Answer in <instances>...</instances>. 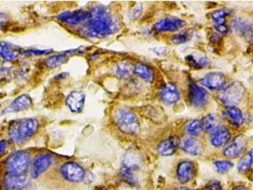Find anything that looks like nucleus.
Wrapping results in <instances>:
<instances>
[{
  "label": "nucleus",
  "mask_w": 253,
  "mask_h": 190,
  "mask_svg": "<svg viewBox=\"0 0 253 190\" xmlns=\"http://www.w3.org/2000/svg\"><path fill=\"white\" fill-rule=\"evenodd\" d=\"M200 82L209 90L219 91L223 90L226 86V76L222 72L211 71L201 78Z\"/></svg>",
  "instance_id": "9d476101"
},
{
  "label": "nucleus",
  "mask_w": 253,
  "mask_h": 190,
  "mask_svg": "<svg viewBox=\"0 0 253 190\" xmlns=\"http://www.w3.org/2000/svg\"><path fill=\"white\" fill-rule=\"evenodd\" d=\"M39 129V122L35 118L15 120L10 124L9 137L11 141L21 144L32 138Z\"/></svg>",
  "instance_id": "f03ea898"
},
{
  "label": "nucleus",
  "mask_w": 253,
  "mask_h": 190,
  "mask_svg": "<svg viewBox=\"0 0 253 190\" xmlns=\"http://www.w3.org/2000/svg\"><path fill=\"white\" fill-rule=\"evenodd\" d=\"M0 96H1V95H0Z\"/></svg>",
  "instance_id": "79ce46f5"
},
{
  "label": "nucleus",
  "mask_w": 253,
  "mask_h": 190,
  "mask_svg": "<svg viewBox=\"0 0 253 190\" xmlns=\"http://www.w3.org/2000/svg\"><path fill=\"white\" fill-rule=\"evenodd\" d=\"M8 145H9V143H8V142H7L6 140L0 141V157L5 153V151H6L7 147H8Z\"/></svg>",
  "instance_id": "58836bf2"
},
{
  "label": "nucleus",
  "mask_w": 253,
  "mask_h": 190,
  "mask_svg": "<svg viewBox=\"0 0 253 190\" xmlns=\"http://www.w3.org/2000/svg\"><path fill=\"white\" fill-rule=\"evenodd\" d=\"M52 52V49H28L24 51L26 55H44Z\"/></svg>",
  "instance_id": "f704fd0d"
},
{
  "label": "nucleus",
  "mask_w": 253,
  "mask_h": 190,
  "mask_svg": "<svg viewBox=\"0 0 253 190\" xmlns=\"http://www.w3.org/2000/svg\"><path fill=\"white\" fill-rule=\"evenodd\" d=\"M200 122H201L202 131H206V132H212L221 126L220 119L215 114H209L202 119Z\"/></svg>",
  "instance_id": "c85d7f7f"
},
{
  "label": "nucleus",
  "mask_w": 253,
  "mask_h": 190,
  "mask_svg": "<svg viewBox=\"0 0 253 190\" xmlns=\"http://www.w3.org/2000/svg\"><path fill=\"white\" fill-rule=\"evenodd\" d=\"M89 12L84 10H76V11H67L62 12L58 15V19L69 24L71 26L78 25L84 22L88 18Z\"/></svg>",
  "instance_id": "ddd939ff"
},
{
  "label": "nucleus",
  "mask_w": 253,
  "mask_h": 190,
  "mask_svg": "<svg viewBox=\"0 0 253 190\" xmlns=\"http://www.w3.org/2000/svg\"><path fill=\"white\" fill-rule=\"evenodd\" d=\"M232 27L239 36H245V37L249 36L250 38H252L253 26L250 21L245 20L243 18H239V19L237 18L233 21Z\"/></svg>",
  "instance_id": "393cba45"
},
{
  "label": "nucleus",
  "mask_w": 253,
  "mask_h": 190,
  "mask_svg": "<svg viewBox=\"0 0 253 190\" xmlns=\"http://www.w3.org/2000/svg\"><path fill=\"white\" fill-rule=\"evenodd\" d=\"M246 90L240 82H232L224 88L219 95V99L227 107H235L244 99Z\"/></svg>",
  "instance_id": "39448f33"
},
{
  "label": "nucleus",
  "mask_w": 253,
  "mask_h": 190,
  "mask_svg": "<svg viewBox=\"0 0 253 190\" xmlns=\"http://www.w3.org/2000/svg\"><path fill=\"white\" fill-rule=\"evenodd\" d=\"M29 184V179L21 174L8 173L3 180V185L8 190H21L25 189Z\"/></svg>",
  "instance_id": "2eb2a0df"
},
{
  "label": "nucleus",
  "mask_w": 253,
  "mask_h": 190,
  "mask_svg": "<svg viewBox=\"0 0 253 190\" xmlns=\"http://www.w3.org/2000/svg\"><path fill=\"white\" fill-rule=\"evenodd\" d=\"M142 166V158L135 150H128L124 156L121 175L124 181L131 186L138 184V172Z\"/></svg>",
  "instance_id": "7ed1b4c3"
},
{
  "label": "nucleus",
  "mask_w": 253,
  "mask_h": 190,
  "mask_svg": "<svg viewBox=\"0 0 253 190\" xmlns=\"http://www.w3.org/2000/svg\"><path fill=\"white\" fill-rule=\"evenodd\" d=\"M31 165V156L26 151H15L8 157L5 166L9 173L21 175L28 170Z\"/></svg>",
  "instance_id": "423d86ee"
},
{
  "label": "nucleus",
  "mask_w": 253,
  "mask_h": 190,
  "mask_svg": "<svg viewBox=\"0 0 253 190\" xmlns=\"http://www.w3.org/2000/svg\"><path fill=\"white\" fill-rule=\"evenodd\" d=\"M213 166L218 173L223 174V173H227L229 170H230L233 167V164L230 161L219 160L213 163Z\"/></svg>",
  "instance_id": "72a5a7b5"
},
{
  "label": "nucleus",
  "mask_w": 253,
  "mask_h": 190,
  "mask_svg": "<svg viewBox=\"0 0 253 190\" xmlns=\"http://www.w3.org/2000/svg\"><path fill=\"white\" fill-rule=\"evenodd\" d=\"M181 149L188 154L198 156L202 152V144L194 137H184L179 142Z\"/></svg>",
  "instance_id": "4be33fe9"
},
{
  "label": "nucleus",
  "mask_w": 253,
  "mask_h": 190,
  "mask_svg": "<svg viewBox=\"0 0 253 190\" xmlns=\"http://www.w3.org/2000/svg\"><path fill=\"white\" fill-rule=\"evenodd\" d=\"M62 177L70 183H79L85 177V170L84 167L75 162H67L60 167Z\"/></svg>",
  "instance_id": "0eeeda50"
},
{
  "label": "nucleus",
  "mask_w": 253,
  "mask_h": 190,
  "mask_svg": "<svg viewBox=\"0 0 253 190\" xmlns=\"http://www.w3.org/2000/svg\"><path fill=\"white\" fill-rule=\"evenodd\" d=\"M248 145V139L244 135L236 136L232 139L231 142L228 143V145L224 148L223 154L229 159H234L241 156Z\"/></svg>",
  "instance_id": "1a4fd4ad"
},
{
  "label": "nucleus",
  "mask_w": 253,
  "mask_h": 190,
  "mask_svg": "<svg viewBox=\"0 0 253 190\" xmlns=\"http://www.w3.org/2000/svg\"><path fill=\"white\" fill-rule=\"evenodd\" d=\"M133 72L139 77L142 80L146 81V82H152L154 79V71L150 68L149 66H147L146 64L143 63H137L134 66V70Z\"/></svg>",
  "instance_id": "a878e982"
},
{
  "label": "nucleus",
  "mask_w": 253,
  "mask_h": 190,
  "mask_svg": "<svg viewBox=\"0 0 253 190\" xmlns=\"http://www.w3.org/2000/svg\"><path fill=\"white\" fill-rule=\"evenodd\" d=\"M252 166H253V150L251 149L249 151V153L240 160L237 168H238L239 172L246 173L252 168Z\"/></svg>",
  "instance_id": "2f4dec72"
},
{
  "label": "nucleus",
  "mask_w": 253,
  "mask_h": 190,
  "mask_svg": "<svg viewBox=\"0 0 253 190\" xmlns=\"http://www.w3.org/2000/svg\"><path fill=\"white\" fill-rule=\"evenodd\" d=\"M88 12V18L81 28L83 36L90 38H104L112 36L119 30V24L106 7L97 5Z\"/></svg>",
  "instance_id": "f257e3e1"
},
{
  "label": "nucleus",
  "mask_w": 253,
  "mask_h": 190,
  "mask_svg": "<svg viewBox=\"0 0 253 190\" xmlns=\"http://www.w3.org/2000/svg\"><path fill=\"white\" fill-rule=\"evenodd\" d=\"M226 117L234 127H240L244 123L243 113L237 107H227Z\"/></svg>",
  "instance_id": "bb28decb"
},
{
  "label": "nucleus",
  "mask_w": 253,
  "mask_h": 190,
  "mask_svg": "<svg viewBox=\"0 0 253 190\" xmlns=\"http://www.w3.org/2000/svg\"><path fill=\"white\" fill-rule=\"evenodd\" d=\"M141 10H142V7H141V5L139 6H137L134 10H132V12L130 13V17L131 18H137L138 15L140 14V12H141Z\"/></svg>",
  "instance_id": "e433bc0d"
},
{
  "label": "nucleus",
  "mask_w": 253,
  "mask_h": 190,
  "mask_svg": "<svg viewBox=\"0 0 253 190\" xmlns=\"http://www.w3.org/2000/svg\"><path fill=\"white\" fill-rule=\"evenodd\" d=\"M160 97L166 105H173L180 99V93L174 84L169 83L161 89Z\"/></svg>",
  "instance_id": "dca6fc26"
},
{
  "label": "nucleus",
  "mask_w": 253,
  "mask_h": 190,
  "mask_svg": "<svg viewBox=\"0 0 253 190\" xmlns=\"http://www.w3.org/2000/svg\"><path fill=\"white\" fill-rule=\"evenodd\" d=\"M193 36L192 31H183L181 33H178L177 35H174L172 37V41L174 44H184L189 40H191Z\"/></svg>",
  "instance_id": "473e14b6"
},
{
  "label": "nucleus",
  "mask_w": 253,
  "mask_h": 190,
  "mask_svg": "<svg viewBox=\"0 0 253 190\" xmlns=\"http://www.w3.org/2000/svg\"><path fill=\"white\" fill-rule=\"evenodd\" d=\"M8 22H9V16L4 12H0V27L6 25Z\"/></svg>",
  "instance_id": "4c0bfd02"
},
{
  "label": "nucleus",
  "mask_w": 253,
  "mask_h": 190,
  "mask_svg": "<svg viewBox=\"0 0 253 190\" xmlns=\"http://www.w3.org/2000/svg\"><path fill=\"white\" fill-rule=\"evenodd\" d=\"M33 100L28 95H19L17 98H15L12 103L3 109L2 114L6 113H12V112H19L23 111L25 109H28L32 107Z\"/></svg>",
  "instance_id": "4468645a"
},
{
  "label": "nucleus",
  "mask_w": 253,
  "mask_h": 190,
  "mask_svg": "<svg viewBox=\"0 0 253 190\" xmlns=\"http://www.w3.org/2000/svg\"><path fill=\"white\" fill-rule=\"evenodd\" d=\"M186 60L190 66H192L196 69L204 68L209 64L208 57L204 55H188V56H186Z\"/></svg>",
  "instance_id": "7c9ffc66"
},
{
  "label": "nucleus",
  "mask_w": 253,
  "mask_h": 190,
  "mask_svg": "<svg viewBox=\"0 0 253 190\" xmlns=\"http://www.w3.org/2000/svg\"><path fill=\"white\" fill-rule=\"evenodd\" d=\"M175 190H188V189H176Z\"/></svg>",
  "instance_id": "a19ab883"
},
{
  "label": "nucleus",
  "mask_w": 253,
  "mask_h": 190,
  "mask_svg": "<svg viewBox=\"0 0 253 190\" xmlns=\"http://www.w3.org/2000/svg\"><path fill=\"white\" fill-rule=\"evenodd\" d=\"M230 139V131L224 126H220L216 130L211 132L210 140L214 147L224 146L226 143L229 142Z\"/></svg>",
  "instance_id": "412c9836"
},
{
  "label": "nucleus",
  "mask_w": 253,
  "mask_h": 190,
  "mask_svg": "<svg viewBox=\"0 0 253 190\" xmlns=\"http://www.w3.org/2000/svg\"><path fill=\"white\" fill-rule=\"evenodd\" d=\"M230 14V11L226 9H219L211 13V19L214 28L220 34L225 35L230 32L229 26L227 25V16Z\"/></svg>",
  "instance_id": "f3484780"
},
{
  "label": "nucleus",
  "mask_w": 253,
  "mask_h": 190,
  "mask_svg": "<svg viewBox=\"0 0 253 190\" xmlns=\"http://www.w3.org/2000/svg\"><path fill=\"white\" fill-rule=\"evenodd\" d=\"M134 67L132 66V64L128 61H122L117 63L114 67V72L116 75L121 78V79H126L128 78L131 73L133 72Z\"/></svg>",
  "instance_id": "cd10ccee"
},
{
  "label": "nucleus",
  "mask_w": 253,
  "mask_h": 190,
  "mask_svg": "<svg viewBox=\"0 0 253 190\" xmlns=\"http://www.w3.org/2000/svg\"><path fill=\"white\" fill-rule=\"evenodd\" d=\"M51 164H52V157L50 155H38L34 161L33 169H32V177L34 179L38 178L49 166H51Z\"/></svg>",
  "instance_id": "6ab92c4d"
},
{
  "label": "nucleus",
  "mask_w": 253,
  "mask_h": 190,
  "mask_svg": "<svg viewBox=\"0 0 253 190\" xmlns=\"http://www.w3.org/2000/svg\"><path fill=\"white\" fill-rule=\"evenodd\" d=\"M188 98L192 106L202 107L207 104L210 95L204 88L198 86L195 82H191L189 85Z\"/></svg>",
  "instance_id": "6e6552de"
},
{
  "label": "nucleus",
  "mask_w": 253,
  "mask_h": 190,
  "mask_svg": "<svg viewBox=\"0 0 253 190\" xmlns=\"http://www.w3.org/2000/svg\"><path fill=\"white\" fill-rule=\"evenodd\" d=\"M185 26V21L177 17H167L163 18L154 25V29L157 32H176L181 30Z\"/></svg>",
  "instance_id": "f8f14e48"
},
{
  "label": "nucleus",
  "mask_w": 253,
  "mask_h": 190,
  "mask_svg": "<svg viewBox=\"0 0 253 190\" xmlns=\"http://www.w3.org/2000/svg\"><path fill=\"white\" fill-rule=\"evenodd\" d=\"M205 190H222V187L217 181H211L206 185Z\"/></svg>",
  "instance_id": "c9c22d12"
},
{
  "label": "nucleus",
  "mask_w": 253,
  "mask_h": 190,
  "mask_svg": "<svg viewBox=\"0 0 253 190\" xmlns=\"http://www.w3.org/2000/svg\"><path fill=\"white\" fill-rule=\"evenodd\" d=\"M177 148V142L173 137L167 138L160 142L158 145V151L161 156H171Z\"/></svg>",
  "instance_id": "b1692460"
},
{
  "label": "nucleus",
  "mask_w": 253,
  "mask_h": 190,
  "mask_svg": "<svg viewBox=\"0 0 253 190\" xmlns=\"http://www.w3.org/2000/svg\"><path fill=\"white\" fill-rule=\"evenodd\" d=\"M196 175V166L192 161H182L176 168V177L180 184H188Z\"/></svg>",
  "instance_id": "9b49d317"
},
{
  "label": "nucleus",
  "mask_w": 253,
  "mask_h": 190,
  "mask_svg": "<svg viewBox=\"0 0 253 190\" xmlns=\"http://www.w3.org/2000/svg\"><path fill=\"white\" fill-rule=\"evenodd\" d=\"M82 53L79 48L77 49H73V50H69V51H65V52H60L55 55L49 56L46 59H45L44 63L48 69H55L60 67L61 65L65 64L68 60H69L70 55L72 54H79Z\"/></svg>",
  "instance_id": "aec40b11"
},
{
  "label": "nucleus",
  "mask_w": 253,
  "mask_h": 190,
  "mask_svg": "<svg viewBox=\"0 0 253 190\" xmlns=\"http://www.w3.org/2000/svg\"><path fill=\"white\" fill-rule=\"evenodd\" d=\"M185 131L187 134L190 135V137H197L201 134L202 127L201 122L199 120H191L189 121L185 126Z\"/></svg>",
  "instance_id": "c756f323"
},
{
  "label": "nucleus",
  "mask_w": 253,
  "mask_h": 190,
  "mask_svg": "<svg viewBox=\"0 0 253 190\" xmlns=\"http://www.w3.org/2000/svg\"><path fill=\"white\" fill-rule=\"evenodd\" d=\"M114 121L120 131L126 134H137L140 129L136 113L126 108L117 109L114 114Z\"/></svg>",
  "instance_id": "20e7f679"
},
{
  "label": "nucleus",
  "mask_w": 253,
  "mask_h": 190,
  "mask_svg": "<svg viewBox=\"0 0 253 190\" xmlns=\"http://www.w3.org/2000/svg\"><path fill=\"white\" fill-rule=\"evenodd\" d=\"M66 103L70 111L74 113L82 112L85 103V95L78 91L71 92L67 97Z\"/></svg>",
  "instance_id": "a211bd4d"
},
{
  "label": "nucleus",
  "mask_w": 253,
  "mask_h": 190,
  "mask_svg": "<svg viewBox=\"0 0 253 190\" xmlns=\"http://www.w3.org/2000/svg\"><path fill=\"white\" fill-rule=\"evenodd\" d=\"M21 53H23V51L14 45L7 42H0V57L4 61L16 60Z\"/></svg>",
  "instance_id": "5701e85b"
},
{
  "label": "nucleus",
  "mask_w": 253,
  "mask_h": 190,
  "mask_svg": "<svg viewBox=\"0 0 253 190\" xmlns=\"http://www.w3.org/2000/svg\"><path fill=\"white\" fill-rule=\"evenodd\" d=\"M234 190H248V189L244 186H237V187H235Z\"/></svg>",
  "instance_id": "ea45409f"
}]
</instances>
